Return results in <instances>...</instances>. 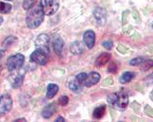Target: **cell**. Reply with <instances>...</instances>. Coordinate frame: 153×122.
<instances>
[{
	"mask_svg": "<svg viewBox=\"0 0 153 122\" xmlns=\"http://www.w3.org/2000/svg\"><path fill=\"white\" fill-rule=\"evenodd\" d=\"M105 112H106V106L105 105L98 106L94 110L93 117L96 119H100L101 118H103V115H105Z\"/></svg>",
	"mask_w": 153,
	"mask_h": 122,
	"instance_id": "17",
	"label": "cell"
},
{
	"mask_svg": "<svg viewBox=\"0 0 153 122\" xmlns=\"http://www.w3.org/2000/svg\"><path fill=\"white\" fill-rule=\"evenodd\" d=\"M111 58V53H108V52H104V53H101L99 55L97 60H96V66L97 67H101L103 65H105L106 63H107Z\"/></svg>",
	"mask_w": 153,
	"mask_h": 122,
	"instance_id": "13",
	"label": "cell"
},
{
	"mask_svg": "<svg viewBox=\"0 0 153 122\" xmlns=\"http://www.w3.org/2000/svg\"><path fill=\"white\" fill-rule=\"evenodd\" d=\"M86 77H87V74L86 73H80V74L78 75V76H76V80H78L80 84H83L84 80H86Z\"/></svg>",
	"mask_w": 153,
	"mask_h": 122,
	"instance_id": "25",
	"label": "cell"
},
{
	"mask_svg": "<svg viewBox=\"0 0 153 122\" xmlns=\"http://www.w3.org/2000/svg\"><path fill=\"white\" fill-rule=\"evenodd\" d=\"M68 97L67 96H62L60 97V100H59V104L62 106H65L66 104L68 103Z\"/></svg>",
	"mask_w": 153,
	"mask_h": 122,
	"instance_id": "27",
	"label": "cell"
},
{
	"mask_svg": "<svg viewBox=\"0 0 153 122\" xmlns=\"http://www.w3.org/2000/svg\"><path fill=\"white\" fill-rule=\"evenodd\" d=\"M69 88L71 89L72 91L76 92V93H79L81 90V84L75 79V80H71L69 83Z\"/></svg>",
	"mask_w": 153,
	"mask_h": 122,
	"instance_id": "19",
	"label": "cell"
},
{
	"mask_svg": "<svg viewBox=\"0 0 153 122\" xmlns=\"http://www.w3.org/2000/svg\"><path fill=\"white\" fill-rule=\"evenodd\" d=\"M152 28H153V23H152Z\"/></svg>",
	"mask_w": 153,
	"mask_h": 122,
	"instance_id": "36",
	"label": "cell"
},
{
	"mask_svg": "<svg viewBox=\"0 0 153 122\" xmlns=\"http://www.w3.org/2000/svg\"><path fill=\"white\" fill-rule=\"evenodd\" d=\"M49 37L46 34H40L35 41V46L38 49H42L46 53H49Z\"/></svg>",
	"mask_w": 153,
	"mask_h": 122,
	"instance_id": "7",
	"label": "cell"
},
{
	"mask_svg": "<svg viewBox=\"0 0 153 122\" xmlns=\"http://www.w3.org/2000/svg\"><path fill=\"white\" fill-rule=\"evenodd\" d=\"M145 110H146V112H149V115H150V117H153V110H152L149 106H146Z\"/></svg>",
	"mask_w": 153,
	"mask_h": 122,
	"instance_id": "30",
	"label": "cell"
},
{
	"mask_svg": "<svg viewBox=\"0 0 153 122\" xmlns=\"http://www.w3.org/2000/svg\"><path fill=\"white\" fill-rule=\"evenodd\" d=\"M143 61H144V58L137 57V58H134V59H132L131 62H129V65L132 66H137V65H140L141 63L143 62Z\"/></svg>",
	"mask_w": 153,
	"mask_h": 122,
	"instance_id": "24",
	"label": "cell"
},
{
	"mask_svg": "<svg viewBox=\"0 0 153 122\" xmlns=\"http://www.w3.org/2000/svg\"><path fill=\"white\" fill-rule=\"evenodd\" d=\"M2 23H3V18H2L1 16H0V26L2 25Z\"/></svg>",
	"mask_w": 153,
	"mask_h": 122,
	"instance_id": "34",
	"label": "cell"
},
{
	"mask_svg": "<svg viewBox=\"0 0 153 122\" xmlns=\"http://www.w3.org/2000/svg\"><path fill=\"white\" fill-rule=\"evenodd\" d=\"M140 67H141V70H143V71L149 70V69L153 67V60H150V59L144 60L143 62L140 65Z\"/></svg>",
	"mask_w": 153,
	"mask_h": 122,
	"instance_id": "21",
	"label": "cell"
},
{
	"mask_svg": "<svg viewBox=\"0 0 153 122\" xmlns=\"http://www.w3.org/2000/svg\"><path fill=\"white\" fill-rule=\"evenodd\" d=\"M117 65H116V63L114 62H111V65H109V68H108V71L111 72V73H115L117 71Z\"/></svg>",
	"mask_w": 153,
	"mask_h": 122,
	"instance_id": "28",
	"label": "cell"
},
{
	"mask_svg": "<svg viewBox=\"0 0 153 122\" xmlns=\"http://www.w3.org/2000/svg\"><path fill=\"white\" fill-rule=\"evenodd\" d=\"M4 55V51L3 50H0V60H1V58L3 57Z\"/></svg>",
	"mask_w": 153,
	"mask_h": 122,
	"instance_id": "33",
	"label": "cell"
},
{
	"mask_svg": "<svg viewBox=\"0 0 153 122\" xmlns=\"http://www.w3.org/2000/svg\"><path fill=\"white\" fill-rule=\"evenodd\" d=\"M56 121H57V122H58V121H60V122H62V121H65V120H64V118H63L60 117V118H58L56 119Z\"/></svg>",
	"mask_w": 153,
	"mask_h": 122,
	"instance_id": "32",
	"label": "cell"
},
{
	"mask_svg": "<svg viewBox=\"0 0 153 122\" xmlns=\"http://www.w3.org/2000/svg\"><path fill=\"white\" fill-rule=\"evenodd\" d=\"M70 51L74 55H79L81 53H83L84 51V46L80 42H74L71 45H70Z\"/></svg>",
	"mask_w": 153,
	"mask_h": 122,
	"instance_id": "14",
	"label": "cell"
},
{
	"mask_svg": "<svg viewBox=\"0 0 153 122\" xmlns=\"http://www.w3.org/2000/svg\"><path fill=\"white\" fill-rule=\"evenodd\" d=\"M57 111V106H56V103H51L49 105H46L44 109H43V112H42V115L45 118H50L53 115L55 114V112Z\"/></svg>",
	"mask_w": 153,
	"mask_h": 122,
	"instance_id": "12",
	"label": "cell"
},
{
	"mask_svg": "<svg viewBox=\"0 0 153 122\" xmlns=\"http://www.w3.org/2000/svg\"><path fill=\"white\" fill-rule=\"evenodd\" d=\"M45 13L41 8V6H36L28 10L26 17L27 25L29 28H38L44 21Z\"/></svg>",
	"mask_w": 153,
	"mask_h": 122,
	"instance_id": "1",
	"label": "cell"
},
{
	"mask_svg": "<svg viewBox=\"0 0 153 122\" xmlns=\"http://www.w3.org/2000/svg\"><path fill=\"white\" fill-rule=\"evenodd\" d=\"M107 100L116 110H125L128 105V96L124 91L109 95Z\"/></svg>",
	"mask_w": 153,
	"mask_h": 122,
	"instance_id": "2",
	"label": "cell"
},
{
	"mask_svg": "<svg viewBox=\"0 0 153 122\" xmlns=\"http://www.w3.org/2000/svg\"><path fill=\"white\" fill-rule=\"evenodd\" d=\"M52 45H53V49H54L55 53L57 55H61L62 51L63 49V40L61 37H57L53 41Z\"/></svg>",
	"mask_w": 153,
	"mask_h": 122,
	"instance_id": "15",
	"label": "cell"
},
{
	"mask_svg": "<svg viewBox=\"0 0 153 122\" xmlns=\"http://www.w3.org/2000/svg\"><path fill=\"white\" fill-rule=\"evenodd\" d=\"M117 49H118L119 51H122V52H123V53H125V52L127 51V48H123V46H122V45H119V46H118V48H117Z\"/></svg>",
	"mask_w": 153,
	"mask_h": 122,
	"instance_id": "31",
	"label": "cell"
},
{
	"mask_svg": "<svg viewBox=\"0 0 153 122\" xmlns=\"http://www.w3.org/2000/svg\"><path fill=\"white\" fill-rule=\"evenodd\" d=\"M7 1H13V0H7Z\"/></svg>",
	"mask_w": 153,
	"mask_h": 122,
	"instance_id": "35",
	"label": "cell"
},
{
	"mask_svg": "<svg viewBox=\"0 0 153 122\" xmlns=\"http://www.w3.org/2000/svg\"><path fill=\"white\" fill-rule=\"evenodd\" d=\"M83 41L85 45H87L88 48H93L94 45H95V43H96V34L93 30H89L85 31L84 35H83Z\"/></svg>",
	"mask_w": 153,
	"mask_h": 122,
	"instance_id": "10",
	"label": "cell"
},
{
	"mask_svg": "<svg viewBox=\"0 0 153 122\" xmlns=\"http://www.w3.org/2000/svg\"><path fill=\"white\" fill-rule=\"evenodd\" d=\"M134 78V73L132 72H125V73H123L122 74V76L120 77V83H123V84H126L128 83H129V81H131V80Z\"/></svg>",
	"mask_w": 153,
	"mask_h": 122,
	"instance_id": "18",
	"label": "cell"
},
{
	"mask_svg": "<svg viewBox=\"0 0 153 122\" xmlns=\"http://www.w3.org/2000/svg\"><path fill=\"white\" fill-rule=\"evenodd\" d=\"M59 0H41V8L45 15H53L59 9Z\"/></svg>",
	"mask_w": 153,
	"mask_h": 122,
	"instance_id": "4",
	"label": "cell"
},
{
	"mask_svg": "<svg viewBox=\"0 0 153 122\" xmlns=\"http://www.w3.org/2000/svg\"><path fill=\"white\" fill-rule=\"evenodd\" d=\"M13 107V100L10 95L5 94L0 97V117L9 113Z\"/></svg>",
	"mask_w": 153,
	"mask_h": 122,
	"instance_id": "6",
	"label": "cell"
},
{
	"mask_svg": "<svg viewBox=\"0 0 153 122\" xmlns=\"http://www.w3.org/2000/svg\"><path fill=\"white\" fill-rule=\"evenodd\" d=\"M25 57L20 53L13 55L8 58L7 60V67L10 71H15L17 69H21L24 65Z\"/></svg>",
	"mask_w": 153,
	"mask_h": 122,
	"instance_id": "3",
	"label": "cell"
},
{
	"mask_svg": "<svg viewBox=\"0 0 153 122\" xmlns=\"http://www.w3.org/2000/svg\"><path fill=\"white\" fill-rule=\"evenodd\" d=\"M35 2H36V0H24L23 1V8L25 10H29L33 7Z\"/></svg>",
	"mask_w": 153,
	"mask_h": 122,
	"instance_id": "23",
	"label": "cell"
},
{
	"mask_svg": "<svg viewBox=\"0 0 153 122\" xmlns=\"http://www.w3.org/2000/svg\"><path fill=\"white\" fill-rule=\"evenodd\" d=\"M17 42V38L14 37V36H10L8 38H6V40L3 42V46L5 48H8L10 46L13 45L14 43Z\"/></svg>",
	"mask_w": 153,
	"mask_h": 122,
	"instance_id": "22",
	"label": "cell"
},
{
	"mask_svg": "<svg viewBox=\"0 0 153 122\" xmlns=\"http://www.w3.org/2000/svg\"><path fill=\"white\" fill-rule=\"evenodd\" d=\"M146 83L148 85L153 84V72L150 75H149V77L146 79Z\"/></svg>",
	"mask_w": 153,
	"mask_h": 122,
	"instance_id": "29",
	"label": "cell"
},
{
	"mask_svg": "<svg viewBox=\"0 0 153 122\" xmlns=\"http://www.w3.org/2000/svg\"><path fill=\"white\" fill-rule=\"evenodd\" d=\"M31 62L37 63L39 65H45L48 61V54L42 49H36L30 55Z\"/></svg>",
	"mask_w": 153,
	"mask_h": 122,
	"instance_id": "5",
	"label": "cell"
},
{
	"mask_svg": "<svg viewBox=\"0 0 153 122\" xmlns=\"http://www.w3.org/2000/svg\"><path fill=\"white\" fill-rule=\"evenodd\" d=\"M99 80H100V75L97 72H91L89 75H87L86 77V80H84L83 84L86 86V87H91L93 85L97 84Z\"/></svg>",
	"mask_w": 153,
	"mask_h": 122,
	"instance_id": "11",
	"label": "cell"
},
{
	"mask_svg": "<svg viewBox=\"0 0 153 122\" xmlns=\"http://www.w3.org/2000/svg\"><path fill=\"white\" fill-rule=\"evenodd\" d=\"M59 91V86L54 84V83H50L48 86V92H46V97L48 98H52L56 96V94Z\"/></svg>",
	"mask_w": 153,
	"mask_h": 122,
	"instance_id": "16",
	"label": "cell"
},
{
	"mask_svg": "<svg viewBox=\"0 0 153 122\" xmlns=\"http://www.w3.org/2000/svg\"><path fill=\"white\" fill-rule=\"evenodd\" d=\"M18 70L19 69L15 70L16 72L10 75V77H9V80L10 81V84L13 88H18V87H20L23 83V80H24L25 72H20Z\"/></svg>",
	"mask_w": 153,
	"mask_h": 122,
	"instance_id": "8",
	"label": "cell"
},
{
	"mask_svg": "<svg viewBox=\"0 0 153 122\" xmlns=\"http://www.w3.org/2000/svg\"><path fill=\"white\" fill-rule=\"evenodd\" d=\"M113 45H114V44H113V42H111V40H107V41H104V42H102V46H103V48H105L106 49H108V50L113 48Z\"/></svg>",
	"mask_w": 153,
	"mask_h": 122,
	"instance_id": "26",
	"label": "cell"
},
{
	"mask_svg": "<svg viewBox=\"0 0 153 122\" xmlns=\"http://www.w3.org/2000/svg\"><path fill=\"white\" fill-rule=\"evenodd\" d=\"M94 16H95V19L97 20V24L103 26L106 23V20H107V11L101 7H97L94 10Z\"/></svg>",
	"mask_w": 153,
	"mask_h": 122,
	"instance_id": "9",
	"label": "cell"
},
{
	"mask_svg": "<svg viewBox=\"0 0 153 122\" xmlns=\"http://www.w3.org/2000/svg\"><path fill=\"white\" fill-rule=\"evenodd\" d=\"M10 10H11V5L10 4L0 1V13L6 14V13H10Z\"/></svg>",
	"mask_w": 153,
	"mask_h": 122,
	"instance_id": "20",
	"label": "cell"
}]
</instances>
